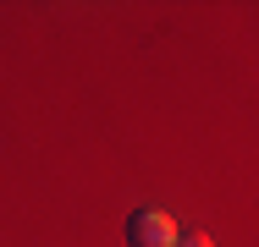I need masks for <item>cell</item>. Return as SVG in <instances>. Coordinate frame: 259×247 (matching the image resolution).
Here are the masks:
<instances>
[{"instance_id":"1","label":"cell","mask_w":259,"mask_h":247,"mask_svg":"<svg viewBox=\"0 0 259 247\" xmlns=\"http://www.w3.org/2000/svg\"><path fill=\"white\" fill-rule=\"evenodd\" d=\"M177 242V220L160 209H133L127 214V247H171Z\"/></svg>"},{"instance_id":"2","label":"cell","mask_w":259,"mask_h":247,"mask_svg":"<svg viewBox=\"0 0 259 247\" xmlns=\"http://www.w3.org/2000/svg\"><path fill=\"white\" fill-rule=\"evenodd\" d=\"M171 247H209V236H204V231H177Z\"/></svg>"}]
</instances>
